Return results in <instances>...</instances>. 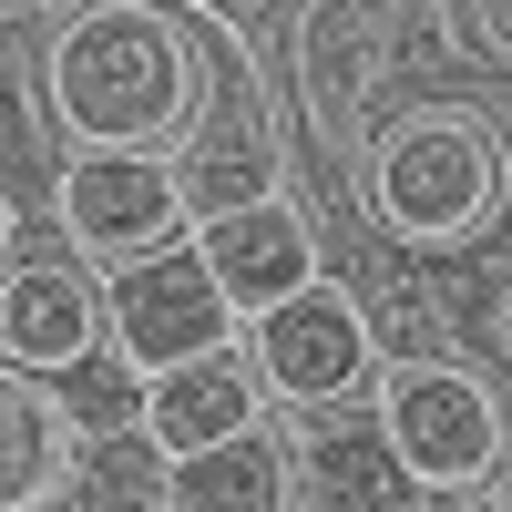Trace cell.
Segmentation results:
<instances>
[{"instance_id": "obj_1", "label": "cell", "mask_w": 512, "mask_h": 512, "mask_svg": "<svg viewBox=\"0 0 512 512\" xmlns=\"http://www.w3.org/2000/svg\"><path fill=\"white\" fill-rule=\"evenodd\" d=\"M52 113L72 144H134L175 154L205 113V52L144 0H103L52 41Z\"/></svg>"}, {"instance_id": "obj_2", "label": "cell", "mask_w": 512, "mask_h": 512, "mask_svg": "<svg viewBox=\"0 0 512 512\" xmlns=\"http://www.w3.org/2000/svg\"><path fill=\"white\" fill-rule=\"evenodd\" d=\"M492 185H502L492 134H482L472 113H451V103H431V113L390 123V144H379V164H369L379 216H390L400 236H420V246L472 236V226L492 216Z\"/></svg>"}, {"instance_id": "obj_3", "label": "cell", "mask_w": 512, "mask_h": 512, "mask_svg": "<svg viewBox=\"0 0 512 512\" xmlns=\"http://www.w3.org/2000/svg\"><path fill=\"white\" fill-rule=\"evenodd\" d=\"M52 216H62V236L93 256V267H134V256L195 236L175 154H134V144H82L62 164V185H52Z\"/></svg>"}, {"instance_id": "obj_4", "label": "cell", "mask_w": 512, "mask_h": 512, "mask_svg": "<svg viewBox=\"0 0 512 512\" xmlns=\"http://www.w3.org/2000/svg\"><path fill=\"white\" fill-rule=\"evenodd\" d=\"M379 410H390L400 461L420 472L431 502H472L482 472L502 461V410H492L482 379L451 369V359H400L390 379H379Z\"/></svg>"}, {"instance_id": "obj_5", "label": "cell", "mask_w": 512, "mask_h": 512, "mask_svg": "<svg viewBox=\"0 0 512 512\" xmlns=\"http://www.w3.org/2000/svg\"><path fill=\"white\" fill-rule=\"evenodd\" d=\"M113 349H134L144 369H175L195 349H216V338H236V297L216 277V256H205V236H175V246H154L134 256V267H113Z\"/></svg>"}, {"instance_id": "obj_6", "label": "cell", "mask_w": 512, "mask_h": 512, "mask_svg": "<svg viewBox=\"0 0 512 512\" xmlns=\"http://www.w3.org/2000/svg\"><path fill=\"white\" fill-rule=\"evenodd\" d=\"M287 461H297V512H390V502H431L420 472L400 461V431L379 400H308L287 431Z\"/></svg>"}, {"instance_id": "obj_7", "label": "cell", "mask_w": 512, "mask_h": 512, "mask_svg": "<svg viewBox=\"0 0 512 512\" xmlns=\"http://www.w3.org/2000/svg\"><path fill=\"white\" fill-rule=\"evenodd\" d=\"M175 175H185L195 226L205 216H236V205H256V195H287L277 123H267V93L246 82V62L205 52V113H195V134L175 144Z\"/></svg>"}, {"instance_id": "obj_8", "label": "cell", "mask_w": 512, "mask_h": 512, "mask_svg": "<svg viewBox=\"0 0 512 512\" xmlns=\"http://www.w3.org/2000/svg\"><path fill=\"white\" fill-rule=\"evenodd\" d=\"M246 328H256V369H267V390L287 410L349 400L369 379V308L349 287H328V277H308L297 297H277V308H256Z\"/></svg>"}, {"instance_id": "obj_9", "label": "cell", "mask_w": 512, "mask_h": 512, "mask_svg": "<svg viewBox=\"0 0 512 512\" xmlns=\"http://www.w3.org/2000/svg\"><path fill=\"white\" fill-rule=\"evenodd\" d=\"M103 338H113V297L82 267H41V256L11 267V287H0V349H11V369H72Z\"/></svg>"}, {"instance_id": "obj_10", "label": "cell", "mask_w": 512, "mask_h": 512, "mask_svg": "<svg viewBox=\"0 0 512 512\" xmlns=\"http://www.w3.org/2000/svg\"><path fill=\"white\" fill-rule=\"evenodd\" d=\"M267 369H256V349H236V338H216V349H195V359H175V369H154V400H144V420L175 451H205V441H226V431H256L267 420Z\"/></svg>"}, {"instance_id": "obj_11", "label": "cell", "mask_w": 512, "mask_h": 512, "mask_svg": "<svg viewBox=\"0 0 512 512\" xmlns=\"http://www.w3.org/2000/svg\"><path fill=\"white\" fill-rule=\"evenodd\" d=\"M195 236H205V256H216V277H226V297L246 318L318 277V236H308V216H297L287 195H256V205H236V216H205Z\"/></svg>"}, {"instance_id": "obj_12", "label": "cell", "mask_w": 512, "mask_h": 512, "mask_svg": "<svg viewBox=\"0 0 512 512\" xmlns=\"http://www.w3.org/2000/svg\"><path fill=\"white\" fill-rule=\"evenodd\" d=\"M72 410L52 390V369H11V390H0V502L11 512H41L62 502L72 482Z\"/></svg>"}, {"instance_id": "obj_13", "label": "cell", "mask_w": 512, "mask_h": 512, "mask_svg": "<svg viewBox=\"0 0 512 512\" xmlns=\"http://www.w3.org/2000/svg\"><path fill=\"white\" fill-rule=\"evenodd\" d=\"M297 502V461L287 431H226L205 451H175V512H287Z\"/></svg>"}, {"instance_id": "obj_14", "label": "cell", "mask_w": 512, "mask_h": 512, "mask_svg": "<svg viewBox=\"0 0 512 512\" xmlns=\"http://www.w3.org/2000/svg\"><path fill=\"white\" fill-rule=\"evenodd\" d=\"M72 512H175V441L154 420H113V431L72 441Z\"/></svg>"}, {"instance_id": "obj_15", "label": "cell", "mask_w": 512, "mask_h": 512, "mask_svg": "<svg viewBox=\"0 0 512 512\" xmlns=\"http://www.w3.org/2000/svg\"><path fill=\"white\" fill-rule=\"evenodd\" d=\"M52 390H62V410H72V431H113V420H144V400H154V369L134 359V349H82L72 369H52Z\"/></svg>"}, {"instance_id": "obj_16", "label": "cell", "mask_w": 512, "mask_h": 512, "mask_svg": "<svg viewBox=\"0 0 512 512\" xmlns=\"http://www.w3.org/2000/svg\"><path fill=\"white\" fill-rule=\"evenodd\" d=\"M472 21H482V41L512 62V0H472Z\"/></svg>"}, {"instance_id": "obj_17", "label": "cell", "mask_w": 512, "mask_h": 512, "mask_svg": "<svg viewBox=\"0 0 512 512\" xmlns=\"http://www.w3.org/2000/svg\"><path fill=\"white\" fill-rule=\"evenodd\" d=\"M472 502H512V441H502V461L482 472V492H472Z\"/></svg>"}, {"instance_id": "obj_18", "label": "cell", "mask_w": 512, "mask_h": 512, "mask_svg": "<svg viewBox=\"0 0 512 512\" xmlns=\"http://www.w3.org/2000/svg\"><path fill=\"white\" fill-rule=\"evenodd\" d=\"M502 349H512V287H502Z\"/></svg>"}]
</instances>
